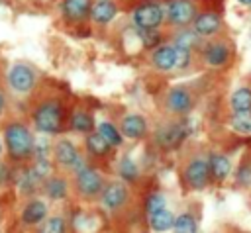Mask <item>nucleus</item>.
<instances>
[{
  "label": "nucleus",
  "instance_id": "nucleus-1",
  "mask_svg": "<svg viewBox=\"0 0 251 233\" xmlns=\"http://www.w3.org/2000/svg\"><path fill=\"white\" fill-rule=\"evenodd\" d=\"M4 143H6L8 155L14 161H27L35 151L33 133L29 125L20 119H10L4 125Z\"/></svg>",
  "mask_w": 251,
  "mask_h": 233
},
{
  "label": "nucleus",
  "instance_id": "nucleus-2",
  "mask_svg": "<svg viewBox=\"0 0 251 233\" xmlns=\"http://www.w3.org/2000/svg\"><path fill=\"white\" fill-rule=\"evenodd\" d=\"M63 121H65V110L63 104L55 98L43 100L33 110V125L39 133L55 135L63 129Z\"/></svg>",
  "mask_w": 251,
  "mask_h": 233
},
{
  "label": "nucleus",
  "instance_id": "nucleus-3",
  "mask_svg": "<svg viewBox=\"0 0 251 233\" xmlns=\"http://www.w3.org/2000/svg\"><path fill=\"white\" fill-rule=\"evenodd\" d=\"M104 184L106 182H104L102 174L92 166H84L82 170H78L75 174V192L82 200H92V198L100 196L104 190Z\"/></svg>",
  "mask_w": 251,
  "mask_h": 233
},
{
  "label": "nucleus",
  "instance_id": "nucleus-4",
  "mask_svg": "<svg viewBox=\"0 0 251 233\" xmlns=\"http://www.w3.org/2000/svg\"><path fill=\"white\" fill-rule=\"evenodd\" d=\"M37 74L27 63H14L8 70V84L16 94H29L35 88Z\"/></svg>",
  "mask_w": 251,
  "mask_h": 233
},
{
  "label": "nucleus",
  "instance_id": "nucleus-5",
  "mask_svg": "<svg viewBox=\"0 0 251 233\" xmlns=\"http://www.w3.org/2000/svg\"><path fill=\"white\" fill-rule=\"evenodd\" d=\"M182 178L186 182L188 188L192 190H202L210 184V164L206 159L202 157H192L186 161L184 168H182Z\"/></svg>",
  "mask_w": 251,
  "mask_h": 233
},
{
  "label": "nucleus",
  "instance_id": "nucleus-6",
  "mask_svg": "<svg viewBox=\"0 0 251 233\" xmlns=\"http://www.w3.org/2000/svg\"><path fill=\"white\" fill-rule=\"evenodd\" d=\"M133 23L143 29V31H153L157 29L161 23H163V18H165V10L163 6L155 4V2H145L141 6H137L133 10Z\"/></svg>",
  "mask_w": 251,
  "mask_h": 233
},
{
  "label": "nucleus",
  "instance_id": "nucleus-7",
  "mask_svg": "<svg viewBox=\"0 0 251 233\" xmlns=\"http://www.w3.org/2000/svg\"><path fill=\"white\" fill-rule=\"evenodd\" d=\"M165 16H167V22L175 27H186L194 22V18L198 16L196 14V6L192 0H171L167 4V10H165Z\"/></svg>",
  "mask_w": 251,
  "mask_h": 233
},
{
  "label": "nucleus",
  "instance_id": "nucleus-8",
  "mask_svg": "<svg viewBox=\"0 0 251 233\" xmlns=\"http://www.w3.org/2000/svg\"><path fill=\"white\" fill-rule=\"evenodd\" d=\"M165 106L175 116H184L194 108V98L188 88L184 86H173L165 92Z\"/></svg>",
  "mask_w": 251,
  "mask_h": 233
},
{
  "label": "nucleus",
  "instance_id": "nucleus-9",
  "mask_svg": "<svg viewBox=\"0 0 251 233\" xmlns=\"http://www.w3.org/2000/svg\"><path fill=\"white\" fill-rule=\"evenodd\" d=\"M100 200H102V206L110 211H118L122 210L127 200H129V192L126 188V184L122 180H112V182H106L104 184V190L100 194Z\"/></svg>",
  "mask_w": 251,
  "mask_h": 233
},
{
  "label": "nucleus",
  "instance_id": "nucleus-10",
  "mask_svg": "<svg viewBox=\"0 0 251 233\" xmlns=\"http://www.w3.org/2000/svg\"><path fill=\"white\" fill-rule=\"evenodd\" d=\"M78 159H80V153H78L76 145L71 139L61 137L53 143V161L57 163L59 168H65V170L71 172Z\"/></svg>",
  "mask_w": 251,
  "mask_h": 233
},
{
  "label": "nucleus",
  "instance_id": "nucleus-11",
  "mask_svg": "<svg viewBox=\"0 0 251 233\" xmlns=\"http://www.w3.org/2000/svg\"><path fill=\"white\" fill-rule=\"evenodd\" d=\"M229 57H231V47L227 45V41L214 39L202 47V59L208 67H214V69L224 67V65H227Z\"/></svg>",
  "mask_w": 251,
  "mask_h": 233
},
{
  "label": "nucleus",
  "instance_id": "nucleus-12",
  "mask_svg": "<svg viewBox=\"0 0 251 233\" xmlns=\"http://www.w3.org/2000/svg\"><path fill=\"white\" fill-rule=\"evenodd\" d=\"M120 131H122V135L127 137V139H133V141L143 139V137L147 135V121H145V117L139 116V114H127V116L122 117Z\"/></svg>",
  "mask_w": 251,
  "mask_h": 233
},
{
  "label": "nucleus",
  "instance_id": "nucleus-13",
  "mask_svg": "<svg viewBox=\"0 0 251 233\" xmlns=\"http://www.w3.org/2000/svg\"><path fill=\"white\" fill-rule=\"evenodd\" d=\"M20 217L25 225H37V223H43L47 219V206L43 200L39 198H31L27 200L24 206H22V211H20Z\"/></svg>",
  "mask_w": 251,
  "mask_h": 233
},
{
  "label": "nucleus",
  "instance_id": "nucleus-14",
  "mask_svg": "<svg viewBox=\"0 0 251 233\" xmlns=\"http://www.w3.org/2000/svg\"><path fill=\"white\" fill-rule=\"evenodd\" d=\"M184 135H186V129L180 123H167L161 129H157V133H155L157 143L163 149H175L184 139Z\"/></svg>",
  "mask_w": 251,
  "mask_h": 233
},
{
  "label": "nucleus",
  "instance_id": "nucleus-15",
  "mask_svg": "<svg viewBox=\"0 0 251 233\" xmlns=\"http://www.w3.org/2000/svg\"><path fill=\"white\" fill-rule=\"evenodd\" d=\"M192 29L198 35H218V31L222 29V20L214 12H202L194 18Z\"/></svg>",
  "mask_w": 251,
  "mask_h": 233
},
{
  "label": "nucleus",
  "instance_id": "nucleus-16",
  "mask_svg": "<svg viewBox=\"0 0 251 233\" xmlns=\"http://www.w3.org/2000/svg\"><path fill=\"white\" fill-rule=\"evenodd\" d=\"M151 63H153V67L157 70H163V72L175 69V65H176V49H175V45H159L151 53Z\"/></svg>",
  "mask_w": 251,
  "mask_h": 233
},
{
  "label": "nucleus",
  "instance_id": "nucleus-17",
  "mask_svg": "<svg viewBox=\"0 0 251 233\" xmlns=\"http://www.w3.org/2000/svg\"><path fill=\"white\" fill-rule=\"evenodd\" d=\"M61 10H63V14H65L67 20H71V22H80V20H84L86 16H90L92 2H90V0H63Z\"/></svg>",
  "mask_w": 251,
  "mask_h": 233
},
{
  "label": "nucleus",
  "instance_id": "nucleus-18",
  "mask_svg": "<svg viewBox=\"0 0 251 233\" xmlns=\"http://www.w3.org/2000/svg\"><path fill=\"white\" fill-rule=\"evenodd\" d=\"M208 164H210V178L216 180V182L226 180L229 176V172H231V161H229L227 155L214 153V155H210Z\"/></svg>",
  "mask_w": 251,
  "mask_h": 233
},
{
  "label": "nucleus",
  "instance_id": "nucleus-19",
  "mask_svg": "<svg viewBox=\"0 0 251 233\" xmlns=\"http://www.w3.org/2000/svg\"><path fill=\"white\" fill-rule=\"evenodd\" d=\"M118 14V4L112 0H96L92 2V10H90V18L96 23H108L114 20V16Z\"/></svg>",
  "mask_w": 251,
  "mask_h": 233
},
{
  "label": "nucleus",
  "instance_id": "nucleus-20",
  "mask_svg": "<svg viewBox=\"0 0 251 233\" xmlns=\"http://www.w3.org/2000/svg\"><path fill=\"white\" fill-rule=\"evenodd\" d=\"M67 192H69V182L65 176H55L51 174L49 178L43 180V194L51 200H63L67 198Z\"/></svg>",
  "mask_w": 251,
  "mask_h": 233
},
{
  "label": "nucleus",
  "instance_id": "nucleus-21",
  "mask_svg": "<svg viewBox=\"0 0 251 233\" xmlns=\"http://www.w3.org/2000/svg\"><path fill=\"white\" fill-rule=\"evenodd\" d=\"M147 219H149L151 229L157 231V233H165V231L173 229V225H175V215L167 208L159 210V211H153V213H147Z\"/></svg>",
  "mask_w": 251,
  "mask_h": 233
},
{
  "label": "nucleus",
  "instance_id": "nucleus-22",
  "mask_svg": "<svg viewBox=\"0 0 251 233\" xmlns=\"http://www.w3.org/2000/svg\"><path fill=\"white\" fill-rule=\"evenodd\" d=\"M69 127L76 133H90L94 129V117L86 110H75L69 121Z\"/></svg>",
  "mask_w": 251,
  "mask_h": 233
},
{
  "label": "nucleus",
  "instance_id": "nucleus-23",
  "mask_svg": "<svg viewBox=\"0 0 251 233\" xmlns=\"http://www.w3.org/2000/svg\"><path fill=\"white\" fill-rule=\"evenodd\" d=\"M84 143H86V151H88L90 155H94V157H106V155L112 151L110 143H108L98 131H90V133L86 135Z\"/></svg>",
  "mask_w": 251,
  "mask_h": 233
},
{
  "label": "nucleus",
  "instance_id": "nucleus-24",
  "mask_svg": "<svg viewBox=\"0 0 251 233\" xmlns=\"http://www.w3.org/2000/svg\"><path fill=\"white\" fill-rule=\"evenodd\" d=\"M229 108H231L233 114L251 110V88L249 86H239L237 90H233V94L229 96Z\"/></svg>",
  "mask_w": 251,
  "mask_h": 233
},
{
  "label": "nucleus",
  "instance_id": "nucleus-25",
  "mask_svg": "<svg viewBox=\"0 0 251 233\" xmlns=\"http://www.w3.org/2000/svg\"><path fill=\"white\" fill-rule=\"evenodd\" d=\"M98 133L110 143V147H120L122 145V131L114 125V123H110V121H100L98 123Z\"/></svg>",
  "mask_w": 251,
  "mask_h": 233
},
{
  "label": "nucleus",
  "instance_id": "nucleus-26",
  "mask_svg": "<svg viewBox=\"0 0 251 233\" xmlns=\"http://www.w3.org/2000/svg\"><path fill=\"white\" fill-rule=\"evenodd\" d=\"M175 233H198V223L194 219V215L190 213H180L175 217V225H173Z\"/></svg>",
  "mask_w": 251,
  "mask_h": 233
},
{
  "label": "nucleus",
  "instance_id": "nucleus-27",
  "mask_svg": "<svg viewBox=\"0 0 251 233\" xmlns=\"http://www.w3.org/2000/svg\"><path fill=\"white\" fill-rule=\"evenodd\" d=\"M229 125L237 133H251V110L235 112L229 119Z\"/></svg>",
  "mask_w": 251,
  "mask_h": 233
},
{
  "label": "nucleus",
  "instance_id": "nucleus-28",
  "mask_svg": "<svg viewBox=\"0 0 251 233\" xmlns=\"http://www.w3.org/2000/svg\"><path fill=\"white\" fill-rule=\"evenodd\" d=\"M39 233H67V221L61 215H51L41 223Z\"/></svg>",
  "mask_w": 251,
  "mask_h": 233
},
{
  "label": "nucleus",
  "instance_id": "nucleus-29",
  "mask_svg": "<svg viewBox=\"0 0 251 233\" xmlns=\"http://www.w3.org/2000/svg\"><path fill=\"white\" fill-rule=\"evenodd\" d=\"M118 174H120L122 180H135L139 170H137V164L129 157H124L120 161V164H118Z\"/></svg>",
  "mask_w": 251,
  "mask_h": 233
},
{
  "label": "nucleus",
  "instance_id": "nucleus-30",
  "mask_svg": "<svg viewBox=\"0 0 251 233\" xmlns=\"http://www.w3.org/2000/svg\"><path fill=\"white\" fill-rule=\"evenodd\" d=\"M167 208V200L163 194L159 192H153L147 196V202H145V210L147 213H153V211H159V210H165Z\"/></svg>",
  "mask_w": 251,
  "mask_h": 233
},
{
  "label": "nucleus",
  "instance_id": "nucleus-31",
  "mask_svg": "<svg viewBox=\"0 0 251 233\" xmlns=\"http://www.w3.org/2000/svg\"><path fill=\"white\" fill-rule=\"evenodd\" d=\"M196 43H198V33H196L194 29H192V31L176 33V37H175V45L184 47V49H192Z\"/></svg>",
  "mask_w": 251,
  "mask_h": 233
},
{
  "label": "nucleus",
  "instance_id": "nucleus-32",
  "mask_svg": "<svg viewBox=\"0 0 251 233\" xmlns=\"http://www.w3.org/2000/svg\"><path fill=\"white\" fill-rule=\"evenodd\" d=\"M175 49H176V65H175V69H184L190 63V49H184V47H178V45H175Z\"/></svg>",
  "mask_w": 251,
  "mask_h": 233
},
{
  "label": "nucleus",
  "instance_id": "nucleus-33",
  "mask_svg": "<svg viewBox=\"0 0 251 233\" xmlns=\"http://www.w3.org/2000/svg\"><path fill=\"white\" fill-rule=\"evenodd\" d=\"M243 178H245V184H251V166L241 168V172H239L237 180H239V182H243Z\"/></svg>",
  "mask_w": 251,
  "mask_h": 233
},
{
  "label": "nucleus",
  "instance_id": "nucleus-34",
  "mask_svg": "<svg viewBox=\"0 0 251 233\" xmlns=\"http://www.w3.org/2000/svg\"><path fill=\"white\" fill-rule=\"evenodd\" d=\"M4 108H6V98H4V94L0 92V116L4 114Z\"/></svg>",
  "mask_w": 251,
  "mask_h": 233
},
{
  "label": "nucleus",
  "instance_id": "nucleus-35",
  "mask_svg": "<svg viewBox=\"0 0 251 233\" xmlns=\"http://www.w3.org/2000/svg\"><path fill=\"white\" fill-rule=\"evenodd\" d=\"M237 2H241V4H251V0H237Z\"/></svg>",
  "mask_w": 251,
  "mask_h": 233
},
{
  "label": "nucleus",
  "instance_id": "nucleus-36",
  "mask_svg": "<svg viewBox=\"0 0 251 233\" xmlns=\"http://www.w3.org/2000/svg\"><path fill=\"white\" fill-rule=\"evenodd\" d=\"M0 155H2V141H0Z\"/></svg>",
  "mask_w": 251,
  "mask_h": 233
},
{
  "label": "nucleus",
  "instance_id": "nucleus-37",
  "mask_svg": "<svg viewBox=\"0 0 251 233\" xmlns=\"http://www.w3.org/2000/svg\"><path fill=\"white\" fill-rule=\"evenodd\" d=\"M147 2H153V0H147Z\"/></svg>",
  "mask_w": 251,
  "mask_h": 233
}]
</instances>
